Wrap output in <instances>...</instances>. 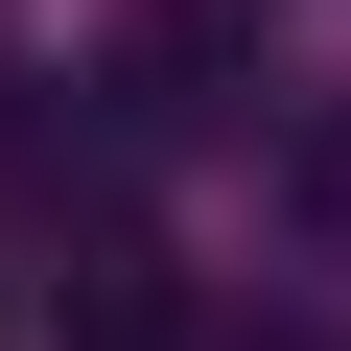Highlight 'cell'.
Instances as JSON below:
<instances>
[{
  "label": "cell",
  "mask_w": 351,
  "mask_h": 351,
  "mask_svg": "<svg viewBox=\"0 0 351 351\" xmlns=\"http://www.w3.org/2000/svg\"><path fill=\"white\" fill-rule=\"evenodd\" d=\"M47 281H71V351H164V328H188V304H164V234H47Z\"/></svg>",
  "instance_id": "cell-1"
}]
</instances>
